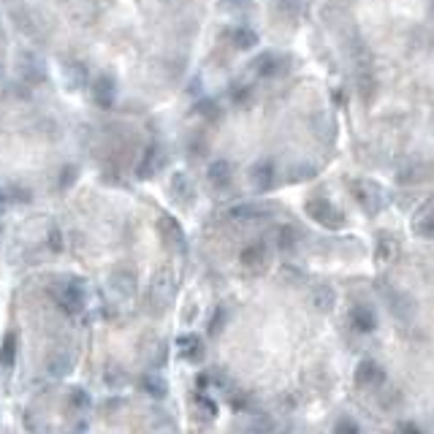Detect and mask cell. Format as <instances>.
<instances>
[{"label": "cell", "instance_id": "1", "mask_svg": "<svg viewBox=\"0 0 434 434\" xmlns=\"http://www.w3.org/2000/svg\"><path fill=\"white\" fill-rule=\"evenodd\" d=\"M174 296H177V279L169 266L157 269L152 279H150V288H147V312L152 318L166 315L169 307L174 304Z\"/></svg>", "mask_w": 434, "mask_h": 434}, {"label": "cell", "instance_id": "2", "mask_svg": "<svg viewBox=\"0 0 434 434\" xmlns=\"http://www.w3.org/2000/svg\"><path fill=\"white\" fill-rule=\"evenodd\" d=\"M11 19H14L16 30L25 33L28 38H38V41H47L55 30L52 16L41 9H35V6H16L11 11Z\"/></svg>", "mask_w": 434, "mask_h": 434}, {"label": "cell", "instance_id": "3", "mask_svg": "<svg viewBox=\"0 0 434 434\" xmlns=\"http://www.w3.org/2000/svg\"><path fill=\"white\" fill-rule=\"evenodd\" d=\"M52 296L60 304V310L68 315H79L87 307V288L79 277H60L52 285Z\"/></svg>", "mask_w": 434, "mask_h": 434}, {"label": "cell", "instance_id": "4", "mask_svg": "<svg viewBox=\"0 0 434 434\" xmlns=\"http://www.w3.org/2000/svg\"><path fill=\"white\" fill-rule=\"evenodd\" d=\"M16 77L22 79L25 84H44L49 79V71H47V62L41 60L35 52L30 49H19L16 52Z\"/></svg>", "mask_w": 434, "mask_h": 434}, {"label": "cell", "instance_id": "5", "mask_svg": "<svg viewBox=\"0 0 434 434\" xmlns=\"http://www.w3.org/2000/svg\"><path fill=\"white\" fill-rule=\"evenodd\" d=\"M304 209H307V215L318 226H323L328 231H340L342 226H345V215L328 199H310V201L304 204Z\"/></svg>", "mask_w": 434, "mask_h": 434}, {"label": "cell", "instance_id": "6", "mask_svg": "<svg viewBox=\"0 0 434 434\" xmlns=\"http://www.w3.org/2000/svg\"><path fill=\"white\" fill-rule=\"evenodd\" d=\"M157 236H160V242H163V247L169 250V252H185L187 250V236L182 231V226L177 223V217L171 215H160L157 217Z\"/></svg>", "mask_w": 434, "mask_h": 434}, {"label": "cell", "instance_id": "7", "mask_svg": "<svg viewBox=\"0 0 434 434\" xmlns=\"http://www.w3.org/2000/svg\"><path fill=\"white\" fill-rule=\"evenodd\" d=\"M166 163H169V152H166L157 141H152V144L144 147L139 163H136V177H139V179H152Z\"/></svg>", "mask_w": 434, "mask_h": 434}, {"label": "cell", "instance_id": "8", "mask_svg": "<svg viewBox=\"0 0 434 434\" xmlns=\"http://www.w3.org/2000/svg\"><path fill=\"white\" fill-rule=\"evenodd\" d=\"M108 288L114 291V296H120V299H133V296L139 294V277H136V272L130 269V266H117L111 274H108Z\"/></svg>", "mask_w": 434, "mask_h": 434}, {"label": "cell", "instance_id": "9", "mask_svg": "<svg viewBox=\"0 0 434 434\" xmlns=\"http://www.w3.org/2000/svg\"><path fill=\"white\" fill-rule=\"evenodd\" d=\"M169 199L174 204H179V206L193 204V199H196V185H193V179H190V174H187V171H174V174H171Z\"/></svg>", "mask_w": 434, "mask_h": 434}, {"label": "cell", "instance_id": "10", "mask_svg": "<svg viewBox=\"0 0 434 434\" xmlns=\"http://www.w3.org/2000/svg\"><path fill=\"white\" fill-rule=\"evenodd\" d=\"M386 383V369L372 361V358H364L361 364L356 367V386L358 388H367V391H374Z\"/></svg>", "mask_w": 434, "mask_h": 434}, {"label": "cell", "instance_id": "11", "mask_svg": "<svg viewBox=\"0 0 434 434\" xmlns=\"http://www.w3.org/2000/svg\"><path fill=\"white\" fill-rule=\"evenodd\" d=\"M285 68H288V60H285L282 55H277V52H264V55H258V57L252 60V74L261 79L279 77Z\"/></svg>", "mask_w": 434, "mask_h": 434}, {"label": "cell", "instance_id": "12", "mask_svg": "<svg viewBox=\"0 0 434 434\" xmlns=\"http://www.w3.org/2000/svg\"><path fill=\"white\" fill-rule=\"evenodd\" d=\"M93 101L95 106L101 108H111L114 101H117V82L111 74H101V77L93 82Z\"/></svg>", "mask_w": 434, "mask_h": 434}, {"label": "cell", "instance_id": "13", "mask_svg": "<svg viewBox=\"0 0 434 434\" xmlns=\"http://www.w3.org/2000/svg\"><path fill=\"white\" fill-rule=\"evenodd\" d=\"M353 196H356V201L369 212V215H374L380 206H383V196H380V190L372 185V182H361V179H356L353 182Z\"/></svg>", "mask_w": 434, "mask_h": 434}, {"label": "cell", "instance_id": "14", "mask_svg": "<svg viewBox=\"0 0 434 434\" xmlns=\"http://www.w3.org/2000/svg\"><path fill=\"white\" fill-rule=\"evenodd\" d=\"M250 182H252V187H255L258 193L272 190L274 182H277V169H274V163H269V160L255 163V166L250 169Z\"/></svg>", "mask_w": 434, "mask_h": 434}, {"label": "cell", "instance_id": "15", "mask_svg": "<svg viewBox=\"0 0 434 434\" xmlns=\"http://www.w3.org/2000/svg\"><path fill=\"white\" fill-rule=\"evenodd\" d=\"M239 264L250 269V272H264L266 264H269V250H266L264 242H252L247 247L242 250L239 255Z\"/></svg>", "mask_w": 434, "mask_h": 434}, {"label": "cell", "instance_id": "16", "mask_svg": "<svg viewBox=\"0 0 434 434\" xmlns=\"http://www.w3.org/2000/svg\"><path fill=\"white\" fill-rule=\"evenodd\" d=\"M206 179H209V185L217 187V190H226V187L233 182V166L228 160H212V166L206 169Z\"/></svg>", "mask_w": 434, "mask_h": 434}, {"label": "cell", "instance_id": "17", "mask_svg": "<svg viewBox=\"0 0 434 434\" xmlns=\"http://www.w3.org/2000/svg\"><path fill=\"white\" fill-rule=\"evenodd\" d=\"M350 323H353V328L361 331V334H372L374 328H377V315H374L372 307L356 304V307L350 310Z\"/></svg>", "mask_w": 434, "mask_h": 434}, {"label": "cell", "instance_id": "18", "mask_svg": "<svg viewBox=\"0 0 434 434\" xmlns=\"http://www.w3.org/2000/svg\"><path fill=\"white\" fill-rule=\"evenodd\" d=\"M62 74H65V82L71 90H82L87 87V79H90V71L82 60H68L62 65Z\"/></svg>", "mask_w": 434, "mask_h": 434}, {"label": "cell", "instance_id": "19", "mask_svg": "<svg viewBox=\"0 0 434 434\" xmlns=\"http://www.w3.org/2000/svg\"><path fill=\"white\" fill-rule=\"evenodd\" d=\"M74 369V356L68 350H55L47 358V372L49 377H65V374Z\"/></svg>", "mask_w": 434, "mask_h": 434}, {"label": "cell", "instance_id": "20", "mask_svg": "<svg viewBox=\"0 0 434 434\" xmlns=\"http://www.w3.org/2000/svg\"><path fill=\"white\" fill-rule=\"evenodd\" d=\"M177 345H179V350H182V356H185L187 361L199 364V361L204 358V342L199 334H185V337L177 340Z\"/></svg>", "mask_w": 434, "mask_h": 434}, {"label": "cell", "instance_id": "21", "mask_svg": "<svg viewBox=\"0 0 434 434\" xmlns=\"http://www.w3.org/2000/svg\"><path fill=\"white\" fill-rule=\"evenodd\" d=\"M231 217L233 220H264V217H269V209L266 206H261V204H236V206H231Z\"/></svg>", "mask_w": 434, "mask_h": 434}, {"label": "cell", "instance_id": "22", "mask_svg": "<svg viewBox=\"0 0 434 434\" xmlns=\"http://www.w3.org/2000/svg\"><path fill=\"white\" fill-rule=\"evenodd\" d=\"M16 345H19V337H16L14 331H9L3 337V345H0V367L3 369H11L16 364Z\"/></svg>", "mask_w": 434, "mask_h": 434}, {"label": "cell", "instance_id": "23", "mask_svg": "<svg viewBox=\"0 0 434 434\" xmlns=\"http://www.w3.org/2000/svg\"><path fill=\"white\" fill-rule=\"evenodd\" d=\"M231 44H233V49H239V52H247V49H252L258 44V33L252 30V28H233Z\"/></svg>", "mask_w": 434, "mask_h": 434}, {"label": "cell", "instance_id": "24", "mask_svg": "<svg viewBox=\"0 0 434 434\" xmlns=\"http://www.w3.org/2000/svg\"><path fill=\"white\" fill-rule=\"evenodd\" d=\"M334 301H337V296H334V291H331L328 285H318V288L312 291V304H315V310L331 312L334 310Z\"/></svg>", "mask_w": 434, "mask_h": 434}, {"label": "cell", "instance_id": "25", "mask_svg": "<svg viewBox=\"0 0 434 434\" xmlns=\"http://www.w3.org/2000/svg\"><path fill=\"white\" fill-rule=\"evenodd\" d=\"M141 388H144L150 396H155V399H163V396L169 394V388H166V383H163V377L155 372H147L144 377H141Z\"/></svg>", "mask_w": 434, "mask_h": 434}, {"label": "cell", "instance_id": "26", "mask_svg": "<svg viewBox=\"0 0 434 434\" xmlns=\"http://www.w3.org/2000/svg\"><path fill=\"white\" fill-rule=\"evenodd\" d=\"M90 394L84 391V388H74L71 394H68V410L71 413H77V416H82V413H87L90 410Z\"/></svg>", "mask_w": 434, "mask_h": 434}, {"label": "cell", "instance_id": "27", "mask_svg": "<svg viewBox=\"0 0 434 434\" xmlns=\"http://www.w3.org/2000/svg\"><path fill=\"white\" fill-rule=\"evenodd\" d=\"M193 404H196V410H199V416L204 421H215L217 418V404L206 396V394H196L193 396Z\"/></svg>", "mask_w": 434, "mask_h": 434}, {"label": "cell", "instance_id": "28", "mask_svg": "<svg viewBox=\"0 0 434 434\" xmlns=\"http://www.w3.org/2000/svg\"><path fill=\"white\" fill-rule=\"evenodd\" d=\"M296 245H299V233H296V228L282 226L277 231V247L282 250V252H294Z\"/></svg>", "mask_w": 434, "mask_h": 434}, {"label": "cell", "instance_id": "29", "mask_svg": "<svg viewBox=\"0 0 434 434\" xmlns=\"http://www.w3.org/2000/svg\"><path fill=\"white\" fill-rule=\"evenodd\" d=\"M196 111L201 114L206 123H220V120H223V108H220V104H215V101H201V104L196 106Z\"/></svg>", "mask_w": 434, "mask_h": 434}, {"label": "cell", "instance_id": "30", "mask_svg": "<svg viewBox=\"0 0 434 434\" xmlns=\"http://www.w3.org/2000/svg\"><path fill=\"white\" fill-rule=\"evenodd\" d=\"M77 179H79V169L74 163H68V166H62L60 174H57V187H60V190H71Z\"/></svg>", "mask_w": 434, "mask_h": 434}, {"label": "cell", "instance_id": "31", "mask_svg": "<svg viewBox=\"0 0 434 434\" xmlns=\"http://www.w3.org/2000/svg\"><path fill=\"white\" fill-rule=\"evenodd\" d=\"M6 193H9V201L11 204H30V199H33V193L25 185L6 187Z\"/></svg>", "mask_w": 434, "mask_h": 434}, {"label": "cell", "instance_id": "32", "mask_svg": "<svg viewBox=\"0 0 434 434\" xmlns=\"http://www.w3.org/2000/svg\"><path fill=\"white\" fill-rule=\"evenodd\" d=\"M416 231H418L421 236H429V239H434V209L416 220Z\"/></svg>", "mask_w": 434, "mask_h": 434}, {"label": "cell", "instance_id": "33", "mask_svg": "<svg viewBox=\"0 0 434 434\" xmlns=\"http://www.w3.org/2000/svg\"><path fill=\"white\" fill-rule=\"evenodd\" d=\"M6 95H11V98H16V101H28V98H30V84H25L22 79H19V82L14 79V82L9 84Z\"/></svg>", "mask_w": 434, "mask_h": 434}, {"label": "cell", "instance_id": "34", "mask_svg": "<svg viewBox=\"0 0 434 434\" xmlns=\"http://www.w3.org/2000/svg\"><path fill=\"white\" fill-rule=\"evenodd\" d=\"M334 434H361V426H358L353 418H340L337 423H334Z\"/></svg>", "mask_w": 434, "mask_h": 434}, {"label": "cell", "instance_id": "35", "mask_svg": "<svg viewBox=\"0 0 434 434\" xmlns=\"http://www.w3.org/2000/svg\"><path fill=\"white\" fill-rule=\"evenodd\" d=\"M250 429H252V434H272V432H274L272 421L266 418V416H255V418H252V426H250Z\"/></svg>", "mask_w": 434, "mask_h": 434}, {"label": "cell", "instance_id": "36", "mask_svg": "<svg viewBox=\"0 0 434 434\" xmlns=\"http://www.w3.org/2000/svg\"><path fill=\"white\" fill-rule=\"evenodd\" d=\"M226 326V307H217L215 310V318L209 321V334H220Z\"/></svg>", "mask_w": 434, "mask_h": 434}, {"label": "cell", "instance_id": "37", "mask_svg": "<svg viewBox=\"0 0 434 434\" xmlns=\"http://www.w3.org/2000/svg\"><path fill=\"white\" fill-rule=\"evenodd\" d=\"M231 98H233V104H239V106H247L250 90H245V87H236V90H231Z\"/></svg>", "mask_w": 434, "mask_h": 434}, {"label": "cell", "instance_id": "38", "mask_svg": "<svg viewBox=\"0 0 434 434\" xmlns=\"http://www.w3.org/2000/svg\"><path fill=\"white\" fill-rule=\"evenodd\" d=\"M49 247L55 250V252H60V250H62V233L57 231V228H52V231H49Z\"/></svg>", "mask_w": 434, "mask_h": 434}, {"label": "cell", "instance_id": "39", "mask_svg": "<svg viewBox=\"0 0 434 434\" xmlns=\"http://www.w3.org/2000/svg\"><path fill=\"white\" fill-rule=\"evenodd\" d=\"M399 432H402V434H423L416 423H402V426H399Z\"/></svg>", "mask_w": 434, "mask_h": 434}, {"label": "cell", "instance_id": "40", "mask_svg": "<svg viewBox=\"0 0 434 434\" xmlns=\"http://www.w3.org/2000/svg\"><path fill=\"white\" fill-rule=\"evenodd\" d=\"M9 193H6V187H0V215H3V209H6V206H9Z\"/></svg>", "mask_w": 434, "mask_h": 434}, {"label": "cell", "instance_id": "41", "mask_svg": "<svg viewBox=\"0 0 434 434\" xmlns=\"http://www.w3.org/2000/svg\"><path fill=\"white\" fill-rule=\"evenodd\" d=\"M228 6H233V9H239V6H247L250 0H226Z\"/></svg>", "mask_w": 434, "mask_h": 434}, {"label": "cell", "instance_id": "42", "mask_svg": "<svg viewBox=\"0 0 434 434\" xmlns=\"http://www.w3.org/2000/svg\"><path fill=\"white\" fill-rule=\"evenodd\" d=\"M0 77H3V62H0Z\"/></svg>", "mask_w": 434, "mask_h": 434}]
</instances>
